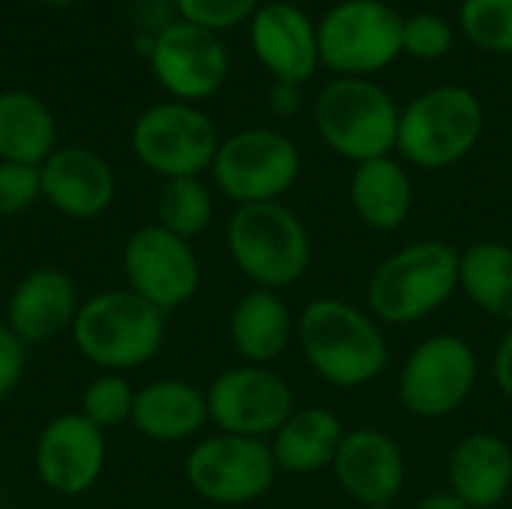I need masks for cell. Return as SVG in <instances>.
I'll list each match as a JSON object with an SVG mask.
<instances>
[{"label":"cell","instance_id":"83f0119b","mask_svg":"<svg viewBox=\"0 0 512 509\" xmlns=\"http://www.w3.org/2000/svg\"><path fill=\"white\" fill-rule=\"evenodd\" d=\"M459 24L477 48L512 54V0H462Z\"/></svg>","mask_w":512,"mask_h":509},{"label":"cell","instance_id":"8d00e7d4","mask_svg":"<svg viewBox=\"0 0 512 509\" xmlns=\"http://www.w3.org/2000/svg\"><path fill=\"white\" fill-rule=\"evenodd\" d=\"M39 3H48V6H66V3H75V0H39Z\"/></svg>","mask_w":512,"mask_h":509},{"label":"cell","instance_id":"d4e9b609","mask_svg":"<svg viewBox=\"0 0 512 509\" xmlns=\"http://www.w3.org/2000/svg\"><path fill=\"white\" fill-rule=\"evenodd\" d=\"M459 288L486 315L512 327V246L498 240L471 243L459 255Z\"/></svg>","mask_w":512,"mask_h":509},{"label":"cell","instance_id":"f1b7e54d","mask_svg":"<svg viewBox=\"0 0 512 509\" xmlns=\"http://www.w3.org/2000/svg\"><path fill=\"white\" fill-rule=\"evenodd\" d=\"M132 405H135V393H132L129 381L120 375L96 378L81 396V414L99 429L132 420Z\"/></svg>","mask_w":512,"mask_h":509},{"label":"cell","instance_id":"7a4b0ae2","mask_svg":"<svg viewBox=\"0 0 512 509\" xmlns=\"http://www.w3.org/2000/svg\"><path fill=\"white\" fill-rule=\"evenodd\" d=\"M459 288V252L441 240H420L393 252L369 282V309L396 327L438 312Z\"/></svg>","mask_w":512,"mask_h":509},{"label":"cell","instance_id":"e0dca14e","mask_svg":"<svg viewBox=\"0 0 512 509\" xmlns=\"http://www.w3.org/2000/svg\"><path fill=\"white\" fill-rule=\"evenodd\" d=\"M339 486L363 507H387L405 486V459L399 444L381 429L345 432L333 462Z\"/></svg>","mask_w":512,"mask_h":509},{"label":"cell","instance_id":"30bf717a","mask_svg":"<svg viewBox=\"0 0 512 509\" xmlns=\"http://www.w3.org/2000/svg\"><path fill=\"white\" fill-rule=\"evenodd\" d=\"M477 384V357L453 333L426 339L411 351L399 375L402 405L423 420H441L459 411Z\"/></svg>","mask_w":512,"mask_h":509},{"label":"cell","instance_id":"ba28073f","mask_svg":"<svg viewBox=\"0 0 512 509\" xmlns=\"http://www.w3.org/2000/svg\"><path fill=\"white\" fill-rule=\"evenodd\" d=\"M300 174L297 144L273 129H243L219 144L213 159L216 186L237 204L279 201Z\"/></svg>","mask_w":512,"mask_h":509},{"label":"cell","instance_id":"d590c367","mask_svg":"<svg viewBox=\"0 0 512 509\" xmlns=\"http://www.w3.org/2000/svg\"><path fill=\"white\" fill-rule=\"evenodd\" d=\"M417 509H471L465 501H459L453 492H441V495H429L423 498Z\"/></svg>","mask_w":512,"mask_h":509},{"label":"cell","instance_id":"5b68a950","mask_svg":"<svg viewBox=\"0 0 512 509\" xmlns=\"http://www.w3.org/2000/svg\"><path fill=\"white\" fill-rule=\"evenodd\" d=\"M399 114L393 96L372 78L339 75L315 102V126L324 144L357 165L393 153L399 141Z\"/></svg>","mask_w":512,"mask_h":509},{"label":"cell","instance_id":"277c9868","mask_svg":"<svg viewBox=\"0 0 512 509\" xmlns=\"http://www.w3.org/2000/svg\"><path fill=\"white\" fill-rule=\"evenodd\" d=\"M483 123V105L468 87L438 84L402 108L396 150L417 168H450L477 147Z\"/></svg>","mask_w":512,"mask_h":509},{"label":"cell","instance_id":"ffe728a7","mask_svg":"<svg viewBox=\"0 0 512 509\" xmlns=\"http://www.w3.org/2000/svg\"><path fill=\"white\" fill-rule=\"evenodd\" d=\"M450 486L471 509L498 507L512 489V447L489 432H474L450 456Z\"/></svg>","mask_w":512,"mask_h":509},{"label":"cell","instance_id":"74e56055","mask_svg":"<svg viewBox=\"0 0 512 509\" xmlns=\"http://www.w3.org/2000/svg\"><path fill=\"white\" fill-rule=\"evenodd\" d=\"M363 509H393V504H387V507H363Z\"/></svg>","mask_w":512,"mask_h":509},{"label":"cell","instance_id":"836d02e7","mask_svg":"<svg viewBox=\"0 0 512 509\" xmlns=\"http://www.w3.org/2000/svg\"><path fill=\"white\" fill-rule=\"evenodd\" d=\"M495 381H498L501 393L512 399V327L495 354Z\"/></svg>","mask_w":512,"mask_h":509},{"label":"cell","instance_id":"1f68e13d","mask_svg":"<svg viewBox=\"0 0 512 509\" xmlns=\"http://www.w3.org/2000/svg\"><path fill=\"white\" fill-rule=\"evenodd\" d=\"M42 195V174L36 165L0 162V216L24 213Z\"/></svg>","mask_w":512,"mask_h":509},{"label":"cell","instance_id":"52a82bcc","mask_svg":"<svg viewBox=\"0 0 512 509\" xmlns=\"http://www.w3.org/2000/svg\"><path fill=\"white\" fill-rule=\"evenodd\" d=\"M405 18L384 0H342L318 24L321 66L345 78H369L402 54Z\"/></svg>","mask_w":512,"mask_h":509},{"label":"cell","instance_id":"4dcf8cb0","mask_svg":"<svg viewBox=\"0 0 512 509\" xmlns=\"http://www.w3.org/2000/svg\"><path fill=\"white\" fill-rule=\"evenodd\" d=\"M174 3L183 21L207 27L213 33L234 27L258 12V0H174Z\"/></svg>","mask_w":512,"mask_h":509},{"label":"cell","instance_id":"d6986e66","mask_svg":"<svg viewBox=\"0 0 512 509\" xmlns=\"http://www.w3.org/2000/svg\"><path fill=\"white\" fill-rule=\"evenodd\" d=\"M9 330L24 345H39L60 336L72 327L75 309V282L57 267L30 270L9 297Z\"/></svg>","mask_w":512,"mask_h":509},{"label":"cell","instance_id":"9c48e42d","mask_svg":"<svg viewBox=\"0 0 512 509\" xmlns=\"http://www.w3.org/2000/svg\"><path fill=\"white\" fill-rule=\"evenodd\" d=\"M132 147L150 171L168 180L198 177L204 168H213L219 132L204 111L186 102H165L138 117Z\"/></svg>","mask_w":512,"mask_h":509},{"label":"cell","instance_id":"f35d334b","mask_svg":"<svg viewBox=\"0 0 512 509\" xmlns=\"http://www.w3.org/2000/svg\"><path fill=\"white\" fill-rule=\"evenodd\" d=\"M288 3H294V0H288Z\"/></svg>","mask_w":512,"mask_h":509},{"label":"cell","instance_id":"603a6c76","mask_svg":"<svg viewBox=\"0 0 512 509\" xmlns=\"http://www.w3.org/2000/svg\"><path fill=\"white\" fill-rule=\"evenodd\" d=\"M351 204L357 216L375 231L402 228L414 204L408 171L393 156L360 162L351 177Z\"/></svg>","mask_w":512,"mask_h":509},{"label":"cell","instance_id":"7c38bea8","mask_svg":"<svg viewBox=\"0 0 512 509\" xmlns=\"http://www.w3.org/2000/svg\"><path fill=\"white\" fill-rule=\"evenodd\" d=\"M210 420L225 435L264 441L294 414V393L282 375L267 366H237L222 372L207 390Z\"/></svg>","mask_w":512,"mask_h":509},{"label":"cell","instance_id":"d6a6232c","mask_svg":"<svg viewBox=\"0 0 512 509\" xmlns=\"http://www.w3.org/2000/svg\"><path fill=\"white\" fill-rule=\"evenodd\" d=\"M21 372H24V342L6 324H0V402L12 393Z\"/></svg>","mask_w":512,"mask_h":509},{"label":"cell","instance_id":"cb8c5ba5","mask_svg":"<svg viewBox=\"0 0 512 509\" xmlns=\"http://www.w3.org/2000/svg\"><path fill=\"white\" fill-rule=\"evenodd\" d=\"M291 333H294V318L276 291L255 288L234 306L231 342L237 354L252 366H264L276 360L288 348Z\"/></svg>","mask_w":512,"mask_h":509},{"label":"cell","instance_id":"4fadbf2b","mask_svg":"<svg viewBox=\"0 0 512 509\" xmlns=\"http://www.w3.org/2000/svg\"><path fill=\"white\" fill-rule=\"evenodd\" d=\"M123 267L129 291H135L162 312L183 306L201 282V267L189 240L165 231L162 225L138 228L129 237Z\"/></svg>","mask_w":512,"mask_h":509},{"label":"cell","instance_id":"8fae6325","mask_svg":"<svg viewBox=\"0 0 512 509\" xmlns=\"http://www.w3.org/2000/svg\"><path fill=\"white\" fill-rule=\"evenodd\" d=\"M186 477L201 498L237 507L261 498L273 486L276 459L264 441L222 432L201 441L189 453Z\"/></svg>","mask_w":512,"mask_h":509},{"label":"cell","instance_id":"8992f818","mask_svg":"<svg viewBox=\"0 0 512 509\" xmlns=\"http://www.w3.org/2000/svg\"><path fill=\"white\" fill-rule=\"evenodd\" d=\"M72 336L90 363L135 369L162 348L165 312L135 291H102L78 309Z\"/></svg>","mask_w":512,"mask_h":509},{"label":"cell","instance_id":"2e32d148","mask_svg":"<svg viewBox=\"0 0 512 509\" xmlns=\"http://www.w3.org/2000/svg\"><path fill=\"white\" fill-rule=\"evenodd\" d=\"M252 48L264 69L282 84H303L321 66L318 27L309 15L288 0L261 6L252 15Z\"/></svg>","mask_w":512,"mask_h":509},{"label":"cell","instance_id":"5bb4252c","mask_svg":"<svg viewBox=\"0 0 512 509\" xmlns=\"http://www.w3.org/2000/svg\"><path fill=\"white\" fill-rule=\"evenodd\" d=\"M150 66L156 81L177 99H207L228 75V51L222 39L198 24L177 21L159 30L150 45Z\"/></svg>","mask_w":512,"mask_h":509},{"label":"cell","instance_id":"7402d4cb","mask_svg":"<svg viewBox=\"0 0 512 509\" xmlns=\"http://www.w3.org/2000/svg\"><path fill=\"white\" fill-rule=\"evenodd\" d=\"M345 429L339 417L327 408H303L294 411L282 429L273 435V459L276 468L288 474H315L333 468L336 453L342 447Z\"/></svg>","mask_w":512,"mask_h":509},{"label":"cell","instance_id":"e575fe53","mask_svg":"<svg viewBox=\"0 0 512 509\" xmlns=\"http://www.w3.org/2000/svg\"><path fill=\"white\" fill-rule=\"evenodd\" d=\"M270 108L282 117L294 114L300 108V93H297V84H282L276 81V87L270 90Z\"/></svg>","mask_w":512,"mask_h":509},{"label":"cell","instance_id":"f546056e","mask_svg":"<svg viewBox=\"0 0 512 509\" xmlns=\"http://www.w3.org/2000/svg\"><path fill=\"white\" fill-rule=\"evenodd\" d=\"M453 27L435 12H417L402 24V54L417 60H441L453 48Z\"/></svg>","mask_w":512,"mask_h":509},{"label":"cell","instance_id":"44dd1931","mask_svg":"<svg viewBox=\"0 0 512 509\" xmlns=\"http://www.w3.org/2000/svg\"><path fill=\"white\" fill-rule=\"evenodd\" d=\"M207 420H210L207 396L186 381L165 378L135 393L132 423L150 441H162V444L186 441L195 432H201Z\"/></svg>","mask_w":512,"mask_h":509},{"label":"cell","instance_id":"ac0fdd59","mask_svg":"<svg viewBox=\"0 0 512 509\" xmlns=\"http://www.w3.org/2000/svg\"><path fill=\"white\" fill-rule=\"evenodd\" d=\"M42 195L69 219H96L114 201V174L102 156L84 147L51 153L42 168Z\"/></svg>","mask_w":512,"mask_h":509},{"label":"cell","instance_id":"3957f363","mask_svg":"<svg viewBox=\"0 0 512 509\" xmlns=\"http://www.w3.org/2000/svg\"><path fill=\"white\" fill-rule=\"evenodd\" d=\"M228 249L240 273L267 291L294 285L312 258L306 225L279 201L240 204L228 219Z\"/></svg>","mask_w":512,"mask_h":509},{"label":"cell","instance_id":"484cf974","mask_svg":"<svg viewBox=\"0 0 512 509\" xmlns=\"http://www.w3.org/2000/svg\"><path fill=\"white\" fill-rule=\"evenodd\" d=\"M54 120L51 111L30 93H0V156L3 162L39 165L51 156Z\"/></svg>","mask_w":512,"mask_h":509},{"label":"cell","instance_id":"9a60e30c","mask_svg":"<svg viewBox=\"0 0 512 509\" xmlns=\"http://www.w3.org/2000/svg\"><path fill=\"white\" fill-rule=\"evenodd\" d=\"M105 465L102 429L84 414H63L51 420L36 444V474L57 495L87 492Z\"/></svg>","mask_w":512,"mask_h":509},{"label":"cell","instance_id":"4316f807","mask_svg":"<svg viewBox=\"0 0 512 509\" xmlns=\"http://www.w3.org/2000/svg\"><path fill=\"white\" fill-rule=\"evenodd\" d=\"M213 219V198L198 177H174L159 192V225L183 240L201 234Z\"/></svg>","mask_w":512,"mask_h":509},{"label":"cell","instance_id":"6da1fadb","mask_svg":"<svg viewBox=\"0 0 512 509\" xmlns=\"http://www.w3.org/2000/svg\"><path fill=\"white\" fill-rule=\"evenodd\" d=\"M300 348L309 366L333 387L354 390L375 381L387 363V339L357 306L321 297L306 303L297 321Z\"/></svg>","mask_w":512,"mask_h":509}]
</instances>
